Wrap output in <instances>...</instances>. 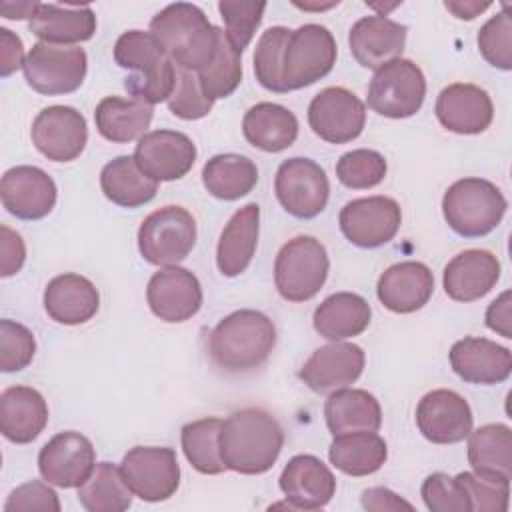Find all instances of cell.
<instances>
[{
	"instance_id": "obj_14",
	"label": "cell",
	"mask_w": 512,
	"mask_h": 512,
	"mask_svg": "<svg viewBox=\"0 0 512 512\" xmlns=\"http://www.w3.org/2000/svg\"><path fill=\"white\" fill-rule=\"evenodd\" d=\"M338 224L346 240L354 246L378 248L398 234L402 210L398 202L388 196L356 198L340 210Z\"/></svg>"
},
{
	"instance_id": "obj_38",
	"label": "cell",
	"mask_w": 512,
	"mask_h": 512,
	"mask_svg": "<svg viewBox=\"0 0 512 512\" xmlns=\"http://www.w3.org/2000/svg\"><path fill=\"white\" fill-rule=\"evenodd\" d=\"M328 458L334 468L348 476H368L378 472L386 458L388 446L376 432H352L334 436Z\"/></svg>"
},
{
	"instance_id": "obj_51",
	"label": "cell",
	"mask_w": 512,
	"mask_h": 512,
	"mask_svg": "<svg viewBox=\"0 0 512 512\" xmlns=\"http://www.w3.org/2000/svg\"><path fill=\"white\" fill-rule=\"evenodd\" d=\"M6 512H16V510H48V512H60V500L58 494L48 486V482L40 480H30L16 490L10 492L6 504Z\"/></svg>"
},
{
	"instance_id": "obj_11",
	"label": "cell",
	"mask_w": 512,
	"mask_h": 512,
	"mask_svg": "<svg viewBox=\"0 0 512 512\" xmlns=\"http://www.w3.org/2000/svg\"><path fill=\"white\" fill-rule=\"evenodd\" d=\"M274 192L282 208L300 220L318 216L330 196V182L320 164L310 158L284 160L274 178Z\"/></svg>"
},
{
	"instance_id": "obj_1",
	"label": "cell",
	"mask_w": 512,
	"mask_h": 512,
	"mask_svg": "<svg viewBox=\"0 0 512 512\" xmlns=\"http://www.w3.org/2000/svg\"><path fill=\"white\" fill-rule=\"evenodd\" d=\"M220 456L228 470L256 476L268 472L284 446L280 422L262 408H242L222 420Z\"/></svg>"
},
{
	"instance_id": "obj_19",
	"label": "cell",
	"mask_w": 512,
	"mask_h": 512,
	"mask_svg": "<svg viewBox=\"0 0 512 512\" xmlns=\"http://www.w3.org/2000/svg\"><path fill=\"white\" fill-rule=\"evenodd\" d=\"M134 160L144 174L156 182L184 178L196 162V146L176 130L146 132L134 150Z\"/></svg>"
},
{
	"instance_id": "obj_17",
	"label": "cell",
	"mask_w": 512,
	"mask_h": 512,
	"mask_svg": "<svg viewBox=\"0 0 512 512\" xmlns=\"http://www.w3.org/2000/svg\"><path fill=\"white\" fill-rule=\"evenodd\" d=\"M146 300L156 318L168 324H180L196 316L202 308V286L190 270L164 266L148 280Z\"/></svg>"
},
{
	"instance_id": "obj_32",
	"label": "cell",
	"mask_w": 512,
	"mask_h": 512,
	"mask_svg": "<svg viewBox=\"0 0 512 512\" xmlns=\"http://www.w3.org/2000/svg\"><path fill=\"white\" fill-rule=\"evenodd\" d=\"M324 418L332 436L378 432L382 426V408L368 390L340 388L330 392L324 404Z\"/></svg>"
},
{
	"instance_id": "obj_16",
	"label": "cell",
	"mask_w": 512,
	"mask_h": 512,
	"mask_svg": "<svg viewBox=\"0 0 512 512\" xmlns=\"http://www.w3.org/2000/svg\"><path fill=\"white\" fill-rule=\"evenodd\" d=\"M36 150L52 162L76 160L88 142L86 118L72 106H48L32 122Z\"/></svg>"
},
{
	"instance_id": "obj_26",
	"label": "cell",
	"mask_w": 512,
	"mask_h": 512,
	"mask_svg": "<svg viewBox=\"0 0 512 512\" xmlns=\"http://www.w3.org/2000/svg\"><path fill=\"white\" fill-rule=\"evenodd\" d=\"M450 366L464 382L492 386L510 376L512 352L488 338L466 336L452 344Z\"/></svg>"
},
{
	"instance_id": "obj_31",
	"label": "cell",
	"mask_w": 512,
	"mask_h": 512,
	"mask_svg": "<svg viewBox=\"0 0 512 512\" xmlns=\"http://www.w3.org/2000/svg\"><path fill=\"white\" fill-rule=\"evenodd\" d=\"M28 30L40 42L68 46L86 42L96 32V14L90 6H58L42 4L28 20Z\"/></svg>"
},
{
	"instance_id": "obj_9",
	"label": "cell",
	"mask_w": 512,
	"mask_h": 512,
	"mask_svg": "<svg viewBox=\"0 0 512 512\" xmlns=\"http://www.w3.org/2000/svg\"><path fill=\"white\" fill-rule=\"evenodd\" d=\"M426 98V78L418 64L396 58L378 68L368 86V106L386 118L414 116Z\"/></svg>"
},
{
	"instance_id": "obj_22",
	"label": "cell",
	"mask_w": 512,
	"mask_h": 512,
	"mask_svg": "<svg viewBox=\"0 0 512 512\" xmlns=\"http://www.w3.org/2000/svg\"><path fill=\"white\" fill-rule=\"evenodd\" d=\"M278 484L292 510L324 508L336 492L334 474L312 454L292 456L284 466Z\"/></svg>"
},
{
	"instance_id": "obj_58",
	"label": "cell",
	"mask_w": 512,
	"mask_h": 512,
	"mask_svg": "<svg viewBox=\"0 0 512 512\" xmlns=\"http://www.w3.org/2000/svg\"><path fill=\"white\" fill-rule=\"evenodd\" d=\"M298 8H304V10H328L332 6H338V2H328V4H308V2H294Z\"/></svg>"
},
{
	"instance_id": "obj_48",
	"label": "cell",
	"mask_w": 512,
	"mask_h": 512,
	"mask_svg": "<svg viewBox=\"0 0 512 512\" xmlns=\"http://www.w3.org/2000/svg\"><path fill=\"white\" fill-rule=\"evenodd\" d=\"M470 500V512H506L510 498V482L484 478L474 472L454 476Z\"/></svg>"
},
{
	"instance_id": "obj_23",
	"label": "cell",
	"mask_w": 512,
	"mask_h": 512,
	"mask_svg": "<svg viewBox=\"0 0 512 512\" xmlns=\"http://www.w3.org/2000/svg\"><path fill=\"white\" fill-rule=\"evenodd\" d=\"M434 112L438 122L456 134H480L494 118V106L488 92L468 82L446 86L436 98Z\"/></svg>"
},
{
	"instance_id": "obj_20",
	"label": "cell",
	"mask_w": 512,
	"mask_h": 512,
	"mask_svg": "<svg viewBox=\"0 0 512 512\" xmlns=\"http://www.w3.org/2000/svg\"><path fill=\"white\" fill-rule=\"evenodd\" d=\"M364 350L352 342L320 346L302 364L298 378L316 394H328L354 384L364 370Z\"/></svg>"
},
{
	"instance_id": "obj_15",
	"label": "cell",
	"mask_w": 512,
	"mask_h": 512,
	"mask_svg": "<svg viewBox=\"0 0 512 512\" xmlns=\"http://www.w3.org/2000/svg\"><path fill=\"white\" fill-rule=\"evenodd\" d=\"M96 466L92 442L74 430L52 436L38 454V470L48 484L58 488H78Z\"/></svg>"
},
{
	"instance_id": "obj_55",
	"label": "cell",
	"mask_w": 512,
	"mask_h": 512,
	"mask_svg": "<svg viewBox=\"0 0 512 512\" xmlns=\"http://www.w3.org/2000/svg\"><path fill=\"white\" fill-rule=\"evenodd\" d=\"M362 506L366 510H412L414 506L400 498L396 492L384 488V486H374L362 492Z\"/></svg>"
},
{
	"instance_id": "obj_36",
	"label": "cell",
	"mask_w": 512,
	"mask_h": 512,
	"mask_svg": "<svg viewBox=\"0 0 512 512\" xmlns=\"http://www.w3.org/2000/svg\"><path fill=\"white\" fill-rule=\"evenodd\" d=\"M468 462L474 474L494 480L512 478V430L506 424H484L468 434Z\"/></svg>"
},
{
	"instance_id": "obj_46",
	"label": "cell",
	"mask_w": 512,
	"mask_h": 512,
	"mask_svg": "<svg viewBox=\"0 0 512 512\" xmlns=\"http://www.w3.org/2000/svg\"><path fill=\"white\" fill-rule=\"evenodd\" d=\"M478 50L490 66L512 70V18L506 6L480 28Z\"/></svg>"
},
{
	"instance_id": "obj_28",
	"label": "cell",
	"mask_w": 512,
	"mask_h": 512,
	"mask_svg": "<svg viewBox=\"0 0 512 512\" xmlns=\"http://www.w3.org/2000/svg\"><path fill=\"white\" fill-rule=\"evenodd\" d=\"M260 234V206L250 202L234 212V216L224 226L218 248L216 266L222 276L234 278L246 272L250 266Z\"/></svg>"
},
{
	"instance_id": "obj_43",
	"label": "cell",
	"mask_w": 512,
	"mask_h": 512,
	"mask_svg": "<svg viewBox=\"0 0 512 512\" xmlns=\"http://www.w3.org/2000/svg\"><path fill=\"white\" fill-rule=\"evenodd\" d=\"M292 30L286 26H272L262 32L254 50V74L260 86L270 92L284 94L282 86V54Z\"/></svg>"
},
{
	"instance_id": "obj_34",
	"label": "cell",
	"mask_w": 512,
	"mask_h": 512,
	"mask_svg": "<svg viewBox=\"0 0 512 512\" xmlns=\"http://www.w3.org/2000/svg\"><path fill=\"white\" fill-rule=\"evenodd\" d=\"M372 318L370 304L354 292H336L314 310V330L332 342L362 334Z\"/></svg>"
},
{
	"instance_id": "obj_3",
	"label": "cell",
	"mask_w": 512,
	"mask_h": 512,
	"mask_svg": "<svg viewBox=\"0 0 512 512\" xmlns=\"http://www.w3.org/2000/svg\"><path fill=\"white\" fill-rule=\"evenodd\" d=\"M276 346L274 322L258 310H236L224 316L208 336L210 360L224 372L260 368Z\"/></svg>"
},
{
	"instance_id": "obj_13",
	"label": "cell",
	"mask_w": 512,
	"mask_h": 512,
	"mask_svg": "<svg viewBox=\"0 0 512 512\" xmlns=\"http://www.w3.org/2000/svg\"><path fill=\"white\" fill-rule=\"evenodd\" d=\"M308 124L312 132L330 144L356 140L366 124L364 102L342 86L320 90L308 106Z\"/></svg>"
},
{
	"instance_id": "obj_39",
	"label": "cell",
	"mask_w": 512,
	"mask_h": 512,
	"mask_svg": "<svg viewBox=\"0 0 512 512\" xmlns=\"http://www.w3.org/2000/svg\"><path fill=\"white\" fill-rule=\"evenodd\" d=\"M202 182L214 198L232 202L252 192L258 182V168L242 154H218L204 164Z\"/></svg>"
},
{
	"instance_id": "obj_52",
	"label": "cell",
	"mask_w": 512,
	"mask_h": 512,
	"mask_svg": "<svg viewBox=\"0 0 512 512\" xmlns=\"http://www.w3.org/2000/svg\"><path fill=\"white\" fill-rule=\"evenodd\" d=\"M26 260V244L22 236L10 230L6 224L0 226V276L8 278L20 272Z\"/></svg>"
},
{
	"instance_id": "obj_8",
	"label": "cell",
	"mask_w": 512,
	"mask_h": 512,
	"mask_svg": "<svg viewBox=\"0 0 512 512\" xmlns=\"http://www.w3.org/2000/svg\"><path fill=\"white\" fill-rule=\"evenodd\" d=\"M196 220L182 206H164L148 214L138 228V250L156 266H176L196 244Z\"/></svg>"
},
{
	"instance_id": "obj_35",
	"label": "cell",
	"mask_w": 512,
	"mask_h": 512,
	"mask_svg": "<svg viewBox=\"0 0 512 512\" xmlns=\"http://www.w3.org/2000/svg\"><path fill=\"white\" fill-rule=\"evenodd\" d=\"M152 118V106L136 98L106 96L98 102L94 110L98 134L108 142L116 144H126L136 138L140 140L146 134Z\"/></svg>"
},
{
	"instance_id": "obj_12",
	"label": "cell",
	"mask_w": 512,
	"mask_h": 512,
	"mask_svg": "<svg viewBox=\"0 0 512 512\" xmlns=\"http://www.w3.org/2000/svg\"><path fill=\"white\" fill-rule=\"evenodd\" d=\"M120 472L128 488L144 502H162L180 486L176 452L166 446H134L122 462Z\"/></svg>"
},
{
	"instance_id": "obj_2",
	"label": "cell",
	"mask_w": 512,
	"mask_h": 512,
	"mask_svg": "<svg viewBox=\"0 0 512 512\" xmlns=\"http://www.w3.org/2000/svg\"><path fill=\"white\" fill-rule=\"evenodd\" d=\"M222 28L190 2H176L162 8L150 20V34L158 40L168 58L186 70L200 72L216 56Z\"/></svg>"
},
{
	"instance_id": "obj_41",
	"label": "cell",
	"mask_w": 512,
	"mask_h": 512,
	"mask_svg": "<svg viewBox=\"0 0 512 512\" xmlns=\"http://www.w3.org/2000/svg\"><path fill=\"white\" fill-rule=\"evenodd\" d=\"M220 428V418H202L188 422L180 432L184 456L200 474H222L228 470L220 456Z\"/></svg>"
},
{
	"instance_id": "obj_37",
	"label": "cell",
	"mask_w": 512,
	"mask_h": 512,
	"mask_svg": "<svg viewBox=\"0 0 512 512\" xmlns=\"http://www.w3.org/2000/svg\"><path fill=\"white\" fill-rule=\"evenodd\" d=\"M100 188L112 204L138 208L156 196L158 182L140 170L134 156H116L102 168Z\"/></svg>"
},
{
	"instance_id": "obj_4",
	"label": "cell",
	"mask_w": 512,
	"mask_h": 512,
	"mask_svg": "<svg viewBox=\"0 0 512 512\" xmlns=\"http://www.w3.org/2000/svg\"><path fill=\"white\" fill-rule=\"evenodd\" d=\"M114 60L132 74L124 80L128 94L146 104L168 102L176 84V66L158 40L144 30H128L114 44Z\"/></svg>"
},
{
	"instance_id": "obj_53",
	"label": "cell",
	"mask_w": 512,
	"mask_h": 512,
	"mask_svg": "<svg viewBox=\"0 0 512 512\" xmlns=\"http://www.w3.org/2000/svg\"><path fill=\"white\" fill-rule=\"evenodd\" d=\"M486 326L504 338H512V294H510V290L502 292L496 300L490 302V306L486 308Z\"/></svg>"
},
{
	"instance_id": "obj_10",
	"label": "cell",
	"mask_w": 512,
	"mask_h": 512,
	"mask_svg": "<svg viewBox=\"0 0 512 512\" xmlns=\"http://www.w3.org/2000/svg\"><path fill=\"white\" fill-rule=\"evenodd\" d=\"M24 78L32 90L44 96H60L78 90L86 78L88 56L78 46L36 42L24 60Z\"/></svg>"
},
{
	"instance_id": "obj_33",
	"label": "cell",
	"mask_w": 512,
	"mask_h": 512,
	"mask_svg": "<svg viewBox=\"0 0 512 512\" xmlns=\"http://www.w3.org/2000/svg\"><path fill=\"white\" fill-rule=\"evenodd\" d=\"M242 134L248 144L262 152H282L298 138V118L286 106L258 102L242 118Z\"/></svg>"
},
{
	"instance_id": "obj_40",
	"label": "cell",
	"mask_w": 512,
	"mask_h": 512,
	"mask_svg": "<svg viewBox=\"0 0 512 512\" xmlns=\"http://www.w3.org/2000/svg\"><path fill=\"white\" fill-rule=\"evenodd\" d=\"M132 494L120 466L110 462H98L86 482L78 486V502L88 512H124L132 506Z\"/></svg>"
},
{
	"instance_id": "obj_57",
	"label": "cell",
	"mask_w": 512,
	"mask_h": 512,
	"mask_svg": "<svg viewBox=\"0 0 512 512\" xmlns=\"http://www.w3.org/2000/svg\"><path fill=\"white\" fill-rule=\"evenodd\" d=\"M40 2H2L0 12L8 20H24L32 18L38 10Z\"/></svg>"
},
{
	"instance_id": "obj_47",
	"label": "cell",
	"mask_w": 512,
	"mask_h": 512,
	"mask_svg": "<svg viewBox=\"0 0 512 512\" xmlns=\"http://www.w3.org/2000/svg\"><path fill=\"white\" fill-rule=\"evenodd\" d=\"M212 104L214 100L204 94L198 74L176 66V84L168 98V110L182 120H200L212 110Z\"/></svg>"
},
{
	"instance_id": "obj_5",
	"label": "cell",
	"mask_w": 512,
	"mask_h": 512,
	"mask_svg": "<svg viewBox=\"0 0 512 512\" xmlns=\"http://www.w3.org/2000/svg\"><path fill=\"white\" fill-rule=\"evenodd\" d=\"M506 208L500 188L484 178L456 180L442 198L446 224L464 238L490 234L502 222Z\"/></svg>"
},
{
	"instance_id": "obj_7",
	"label": "cell",
	"mask_w": 512,
	"mask_h": 512,
	"mask_svg": "<svg viewBox=\"0 0 512 512\" xmlns=\"http://www.w3.org/2000/svg\"><path fill=\"white\" fill-rule=\"evenodd\" d=\"M336 40L320 24H304L290 32L282 54L284 94L312 86L336 64Z\"/></svg>"
},
{
	"instance_id": "obj_56",
	"label": "cell",
	"mask_w": 512,
	"mask_h": 512,
	"mask_svg": "<svg viewBox=\"0 0 512 512\" xmlns=\"http://www.w3.org/2000/svg\"><path fill=\"white\" fill-rule=\"evenodd\" d=\"M444 6H446V10H450L456 18H460V20H472V18H476L478 14H482V12L490 6V2L448 0V2H444Z\"/></svg>"
},
{
	"instance_id": "obj_45",
	"label": "cell",
	"mask_w": 512,
	"mask_h": 512,
	"mask_svg": "<svg viewBox=\"0 0 512 512\" xmlns=\"http://www.w3.org/2000/svg\"><path fill=\"white\" fill-rule=\"evenodd\" d=\"M264 10H266V2H242V0L218 2V12L226 24L224 32L240 54L252 42L262 22Z\"/></svg>"
},
{
	"instance_id": "obj_25",
	"label": "cell",
	"mask_w": 512,
	"mask_h": 512,
	"mask_svg": "<svg viewBox=\"0 0 512 512\" xmlns=\"http://www.w3.org/2000/svg\"><path fill=\"white\" fill-rule=\"evenodd\" d=\"M434 292L432 270L424 262L406 260L388 266L376 284L378 300L396 314H412L428 304Z\"/></svg>"
},
{
	"instance_id": "obj_50",
	"label": "cell",
	"mask_w": 512,
	"mask_h": 512,
	"mask_svg": "<svg viewBox=\"0 0 512 512\" xmlns=\"http://www.w3.org/2000/svg\"><path fill=\"white\" fill-rule=\"evenodd\" d=\"M422 500L432 512H470V500L460 482L444 472L430 474L420 488Z\"/></svg>"
},
{
	"instance_id": "obj_49",
	"label": "cell",
	"mask_w": 512,
	"mask_h": 512,
	"mask_svg": "<svg viewBox=\"0 0 512 512\" xmlns=\"http://www.w3.org/2000/svg\"><path fill=\"white\" fill-rule=\"evenodd\" d=\"M36 352L34 334L20 322H0V370L20 372L24 370Z\"/></svg>"
},
{
	"instance_id": "obj_18",
	"label": "cell",
	"mask_w": 512,
	"mask_h": 512,
	"mask_svg": "<svg viewBox=\"0 0 512 512\" xmlns=\"http://www.w3.org/2000/svg\"><path fill=\"white\" fill-rule=\"evenodd\" d=\"M416 426L432 444H456L472 432L474 416L464 396L448 388H438L420 398Z\"/></svg>"
},
{
	"instance_id": "obj_6",
	"label": "cell",
	"mask_w": 512,
	"mask_h": 512,
	"mask_svg": "<svg viewBox=\"0 0 512 512\" xmlns=\"http://www.w3.org/2000/svg\"><path fill=\"white\" fill-rule=\"evenodd\" d=\"M330 260L324 244L314 236L288 240L274 260V284L288 302H306L324 286Z\"/></svg>"
},
{
	"instance_id": "obj_44",
	"label": "cell",
	"mask_w": 512,
	"mask_h": 512,
	"mask_svg": "<svg viewBox=\"0 0 512 512\" xmlns=\"http://www.w3.org/2000/svg\"><path fill=\"white\" fill-rule=\"evenodd\" d=\"M388 164L376 150L358 148L340 156L336 162V176L340 184L352 190H366L378 186L386 176Z\"/></svg>"
},
{
	"instance_id": "obj_27",
	"label": "cell",
	"mask_w": 512,
	"mask_h": 512,
	"mask_svg": "<svg viewBox=\"0 0 512 512\" xmlns=\"http://www.w3.org/2000/svg\"><path fill=\"white\" fill-rule=\"evenodd\" d=\"M500 280L498 258L480 248L456 254L444 268L442 286L448 298L456 302H474L486 296Z\"/></svg>"
},
{
	"instance_id": "obj_29",
	"label": "cell",
	"mask_w": 512,
	"mask_h": 512,
	"mask_svg": "<svg viewBox=\"0 0 512 512\" xmlns=\"http://www.w3.org/2000/svg\"><path fill=\"white\" fill-rule=\"evenodd\" d=\"M98 306L100 294L96 286L74 272L52 278L44 290V310L58 324H84L98 312Z\"/></svg>"
},
{
	"instance_id": "obj_54",
	"label": "cell",
	"mask_w": 512,
	"mask_h": 512,
	"mask_svg": "<svg viewBox=\"0 0 512 512\" xmlns=\"http://www.w3.org/2000/svg\"><path fill=\"white\" fill-rule=\"evenodd\" d=\"M22 40L8 28H0V76L6 78L24 66Z\"/></svg>"
},
{
	"instance_id": "obj_21",
	"label": "cell",
	"mask_w": 512,
	"mask_h": 512,
	"mask_svg": "<svg viewBox=\"0 0 512 512\" xmlns=\"http://www.w3.org/2000/svg\"><path fill=\"white\" fill-rule=\"evenodd\" d=\"M54 180L36 166H14L0 180L2 206L20 220H40L56 204Z\"/></svg>"
},
{
	"instance_id": "obj_24",
	"label": "cell",
	"mask_w": 512,
	"mask_h": 512,
	"mask_svg": "<svg viewBox=\"0 0 512 512\" xmlns=\"http://www.w3.org/2000/svg\"><path fill=\"white\" fill-rule=\"evenodd\" d=\"M408 28L386 16H364L350 28L348 44L354 60L370 70L402 56Z\"/></svg>"
},
{
	"instance_id": "obj_42",
	"label": "cell",
	"mask_w": 512,
	"mask_h": 512,
	"mask_svg": "<svg viewBox=\"0 0 512 512\" xmlns=\"http://www.w3.org/2000/svg\"><path fill=\"white\" fill-rule=\"evenodd\" d=\"M240 56L242 54L232 46L226 32L222 30L214 60L204 70L196 72L200 86L210 100L226 98L240 86V80H242Z\"/></svg>"
},
{
	"instance_id": "obj_30",
	"label": "cell",
	"mask_w": 512,
	"mask_h": 512,
	"mask_svg": "<svg viewBox=\"0 0 512 512\" xmlns=\"http://www.w3.org/2000/svg\"><path fill=\"white\" fill-rule=\"evenodd\" d=\"M48 424V404L30 386H10L0 394V430L14 444H28Z\"/></svg>"
}]
</instances>
